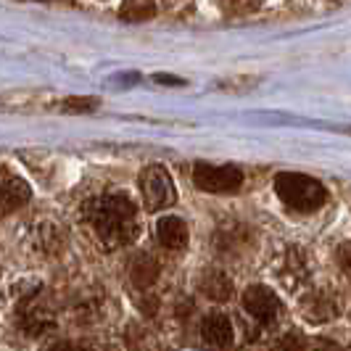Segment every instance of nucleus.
<instances>
[{"label": "nucleus", "mask_w": 351, "mask_h": 351, "mask_svg": "<svg viewBox=\"0 0 351 351\" xmlns=\"http://www.w3.org/2000/svg\"><path fill=\"white\" fill-rule=\"evenodd\" d=\"M82 217L95 230L98 241L108 248L130 246L141 232L138 209L124 193H104L90 198L82 206Z\"/></svg>", "instance_id": "1"}, {"label": "nucleus", "mask_w": 351, "mask_h": 351, "mask_svg": "<svg viewBox=\"0 0 351 351\" xmlns=\"http://www.w3.org/2000/svg\"><path fill=\"white\" fill-rule=\"evenodd\" d=\"M275 193L280 195L285 206L296 211H315L328 201L325 185L301 172H280L275 177Z\"/></svg>", "instance_id": "2"}, {"label": "nucleus", "mask_w": 351, "mask_h": 351, "mask_svg": "<svg viewBox=\"0 0 351 351\" xmlns=\"http://www.w3.org/2000/svg\"><path fill=\"white\" fill-rule=\"evenodd\" d=\"M193 182L206 193H235L243 185V172L230 164H195Z\"/></svg>", "instance_id": "3"}, {"label": "nucleus", "mask_w": 351, "mask_h": 351, "mask_svg": "<svg viewBox=\"0 0 351 351\" xmlns=\"http://www.w3.org/2000/svg\"><path fill=\"white\" fill-rule=\"evenodd\" d=\"M141 193L143 201H145V209L148 211H161L167 206L175 204V182H172V175L164 169V167H145V172L141 175Z\"/></svg>", "instance_id": "4"}, {"label": "nucleus", "mask_w": 351, "mask_h": 351, "mask_svg": "<svg viewBox=\"0 0 351 351\" xmlns=\"http://www.w3.org/2000/svg\"><path fill=\"white\" fill-rule=\"evenodd\" d=\"M243 309L259 325H272L280 315V299L267 285H248L243 293Z\"/></svg>", "instance_id": "5"}, {"label": "nucleus", "mask_w": 351, "mask_h": 351, "mask_svg": "<svg viewBox=\"0 0 351 351\" xmlns=\"http://www.w3.org/2000/svg\"><path fill=\"white\" fill-rule=\"evenodd\" d=\"M53 312L40 301V296H32V299H27L21 304V309H19V325H21V330L29 335H40L45 333L48 328H53Z\"/></svg>", "instance_id": "6"}, {"label": "nucleus", "mask_w": 351, "mask_h": 351, "mask_svg": "<svg viewBox=\"0 0 351 351\" xmlns=\"http://www.w3.org/2000/svg\"><path fill=\"white\" fill-rule=\"evenodd\" d=\"M232 335H235V328H232L228 315L211 312L204 317V322H201V341L204 343H209L214 349H228L232 343Z\"/></svg>", "instance_id": "7"}, {"label": "nucleus", "mask_w": 351, "mask_h": 351, "mask_svg": "<svg viewBox=\"0 0 351 351\" xmlns=\"http://www.w3.org/2000/svg\"><path fill=\"white\" fill-rule=\"evenodd\" d=\"M158 243L164 248H185L188 246V225L180 217H161L156 225Z\"/></svg>", "instance_id": "8"}, {"label": "nucleus", "mask_w": 351, "mask_h": 351, "mask_svg": "<svg viewBox=\"0 0 351 351\" xmlns=\"http://www.w3.org/2000/svg\"><path fill=\"white\" fill-rule=\"evenodd\" d=\"M29 198H32L29 185H27L24 180H19V177H14L11 172L3 169V211L8 214V211L19 209V206H24Z\"/></svg>", "instance_id": "9"}, {"label": "nucleus", "mask_w": 351, "mask_h": 351, "mask_svg": "<svg viewBox=\"0 0 351 351\" xmlns=\"http://www.w3.org/2000/svg\"><path fill=\"white\" fill-rule=\"evenodd\" d=\"M198 285H201V293L209 296L211 301H228L232 293V280L219 269H206Z\"/></svg>", "instance_id": "10"}, {"label": "nucleus", "mask_w": 351, "mask_h": 351, "mask_svg": "<svg viewBox=\"0 0 351 351\" xmlns=\"http://www.w3.org/2000/svg\"><path fill=\"white\" fill-rule=\"evenodd\" d=\"M158 275V264L151 259V256H138L132 267H130V278L138 288H148L151 282L156 280Z\"/></svg>", "instance_id": "11"}, {"label": "nucleus", "mask_w": 351, "mask_h": 351, "mask_svg": "<svg viewBox=\"0 0 351 351\" xmlns=\"http://www.w3.org/2000/svg\"><path fill=\"white\" fill-rule=\"evenodd\" d=\"M154 0H124L122 16L130 21H143V19L154 16Z\"/></svg>", "instance_id": "12"}, {"label": "nucleus", "mask_w": 351, "mask_h": 351, "mask_svg": "<svg viewBox=\"0 0 351 351\" xmlns=\"http://www.w3.org/2000/svg\"><path fill=\"white\" fill-rule=\"evenodd\" d=\"M217 3H219V8L225 14H230V16H243V14L256 11L264 0H217Z\"/></svg>", "instance_id": "13"}, {"label": "nucleus", "mask_w": 351, "mask_h": 351, "mask_svg": "<svg viewBox=\"0 0 351 351\" xmlns=\"http://www.w3.org/2000/svg\"><path fill=\"white\" fill-rule=\"evenodd\" d=\"M95 106H98L95 98H69V101H64L66 111H93Z\"/></svg>", "instance_id": "14"}, {"label": "nucleus", "mask_w": 351, "mask_h": 351, "mask_svg": "<svg viewBox=\"0 0 351 351\" xmlns=\"http://www.w3.org/2000/svg\"><path fill=\"white\" fill-rule=\"evenodd\" d=\"M341 262H343V267L351 272V246H346L343 251H341Z\"/></svg>", "instance_id": "15"}]
</instances>
